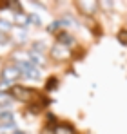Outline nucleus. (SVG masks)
Here are the masks:
<instances>
[{"instance_id": "1", "label": "nucleus", "mask_w": 127, "mask_h": 134, "mask_svg": "<svg viewBox=\"0 0 127 134\" xmlns=\"http://www.w3.org/2000/svg\"><path fill=\"white\" fill-rule=\"evenodd\" d=\"M9 96L13 98V100H18L22 103H33L38 96H40V92L36 89H33V87H27V85H20V83H17V85H13V87H9Z\"/></svg>"}, {"instance_id": "2", "label": "nucleus", "mask_w": 127, "mask_h": 134, "mask_svg": "<svg viewBox=\"0 0 127 134\" xmlns=\"http://www.w3.org/2000/svg\"><path fill=\"white\" fill-rule=\"evenodd\" d=\"M22 78L20 69L17 64H7V65L2 67V72H0V80H2V85H17V82Z\"/></svg>"}, {"instance_id": "9", "label": "nucleus", "mask_w": 127, "mask_h": 134, "mask_svg": "<svg viewBox=\"0 0 127 134\" xmlns=\"http://www.w3.org/2000/svg\"><path fill=\"white\" fill-rule=\"evenodd\" d=\"M17 132H18V127H17L13 121L0 125V134H17Z\"/></svg>"}, {"instance_id": "5", "label": "nucleus", "mask_w": 127, "mask_h": 134, "mask_svg": "<svg viewBox=\"0 0 127 134\" xmlns=\"http://www.w3.org/2000/svg\"><path fill=\"white\" fill-rule=\"evenodd\" d=\"M18 69H20V74L22 78H27V80H40V76H42V72H40V69L36 65H33L31 62H25V64H17Z\"/></svg>"}, {"instance_id": "11", "label": "nucleus", "mask_w": 127, "mask_h": 134, "mask_svg": "<svg viewBox=\"0 0 127 134\" xmlns=\"http://www.w3.org/2000/svg\"><path fill=\"white\" fill-rule=\"evenodd\" d=\"M11 100H13V98L9 96V92H7V94L0 92V107H2V109H6V107L9 109V103H11Z\"/></svg>"}, {"instance_id": "12", "label": "nucleus", "mask_w": 127, "mask_h": 134, "mask_svg": "<svg viewBox=\"0 0 127 134\" xmlns=\"http://www.w3.org/2000/svg\"><path fill=\"white\" fill-rule=\"evenodd\" d=\"M56 85H58V78H56V76H51V78H47V82H45V91L56 89Z\"/></svg>"}, {"instance_id": "3", "label": "nucleus", "mask_w": 127, "mask_h": 134, "mask_svg": "<svg viewBox=\"0 0 127 134\" xmlns=\"http://www.w3.org/2000/svg\"><path fill=\"white\" fill-rule=\"evenodd\" d=\"M71 54H73L71 49L64 44H58V42H55V44L51 45V49H49V56L55 62H67L71 58Z\"/></svg>"}, {"instance_id": "10", "label": "nucleus", "mask_w": 127, "mask_h": 134, "mask_svg": "<svg viewBox=\"0 0 127 134\" xmlns=\"http://www.w3.org/2000/svg\"><path fill=\"white\" fill-rule=\"evenodd\" d=\"M11 29H13V24L7 22V20H2V18H0V33H4V35H9V33H11Z\"/></svg>"}, {"instance_id": "8", "label": "nucleus", "mask_w": 127, "mask_h": 134, "mask_svg": "<svg viewBox=\"0 0 127 134\" xmlns=\"http://www.w3.org/2000/svg\"><path fill=\"white\" fill-rule=\"evenodd\" d=\"M56 42L69 47V44H73V36H71L69 33H65V31H58V33H56Z\"/></svg>"}, {"instance_id": "4", "label": "nucleus", "mask_w": 127, "mask_h": 134, "mask_svg": "<svg viewBox=\"0 0 127 134\" xmlns=\"http://www.w3.org/2000/svg\"><path fill=\"white\" fill-rule=\"evenodd\" d=\"M75 5L78 7V11L82 15H85V16H94L98 13V9H100V2H96V0H80Z\"/></svg>"}, {"instance_id": "7", "label": "nucleus", "mask_w": 127, "mask_h": 134, "mask_svg": "<svg viewBox=\"0 0 127 134\" xmlns=\"http://www.w3.org/2000/svg\"><path fill=\"white\" fill-rule=\"evenodd\" d=\"M53 134H76V132L69 123H60V125H56L53 129Z\"/></svg>"}, {"instance_id": "6", "label": "nucleus", "mask_w": 127, "mask_h": 134, "mask_svg": "<svg viewBox=\"0 0 127 134\" xmlns=\"http://www.w3.org/2000/svg\"><path fill=\"white\" fill-rule=\"evenodd\" d=\"M29 53V62L36 67H44L45 65V56L42 54V51H27Z\"/></svg>"}, {"instance_id": "13", "label": "nucleus", "mask_w": 127, "mask_h": 134, "mask_svg": "<svg viewBox=\"0 0 127 134\" xmlns=\"http://www.w3.org/2000/svg\"><path fill=\"white\" fill-rule=\"evenodd\" d=\"M118 42L122 45H127V29H120L118 31Z\"/></svg>"}, {"instance_id": "15", "label": "nucleus", "mask_w": 127, "mask_h": 134, "mask_svg": "<svg viewBox=\"0 0 127 134\" xmlns=\"http://www.w3.org/2000/svg\"><path fill=\"white\" fill-rule=\"evenodd\" d=\"M17 134H25V132H20V131H18V132H17Z\"/></svg>"}, {"instance_id": "14", "label": "nucleus", "mask_w": 127, "mask_h": 134, "mask_svg": "<svg viewBox=\"0 0 127 134\" xmlns=\"http://www.w3.org/2000/svg\"><path fill=\"white\" fill-rule=\"evenodd\" d=\"M11 42V36L9 35H4V33H0V45H7Z\"/></svg>"}]
</instances>
